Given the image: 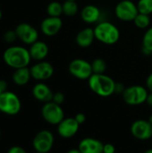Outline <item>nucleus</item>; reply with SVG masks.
Returning <instances> with one entry per match:
<instances>
[{"mask_svg": "<svg viewBox=\"0 0 152 153\" xmlns=\"http://www.w3.org/2000/svg\"><path fill=\"white\" fill-rule=\"evenodd\" d=\"M3 59L9 67L15 70L22 67H27L30 63L31 57L29 49L24 47L11 46L4 50Z\"/></svg>", "mask_w": 152, "mask_h": 153, "instance_id": "1", "label": "nucleus"}, {"mask_svg": "<svg viewBox=\"0 0 152 153\" xmlns=\"http://www.w3.org/2000/svg\"><path fill=\"white\" fill-rule=\"evenodd\" d=\"M88 83L91 91L99 97L107 98L116 93V82L105 74H93L88 80Z\"/></svg>", "mask_w": 152, "mask_h": 153, "instance_id": "2", "label": "nucleus"}, {"mask_svg": "<svg viewBox=\"0 0 152 153\" xmlns=\"http://www.w3.org/2000/svg\"><path fill=\"white\" fill-rule=\"evenodd\" d=\"M96 39L105 45H114L120 38L118 28L110 22H100L94 28Z\"/></svg>", "mask_w": 152, "mask_h": 153, "instance_id": "3", "label": "nucleus"}, {"mask_svg": "<svg viewBox=\"0 0 152 153\" xmlns=\"http://www.w3.org/2000/svg\"><path fill=\"white\" fill-rule=\"evenodd\" d=\"M22 108L19 97L12 91H4L0 94V112L9 116L17 115Z\"/></svg>", "mask_w": 152, "mask_h": 153, "instance_id": "4", "label": "nucleus"}, {"mask_svg": "<svg viewBox=\"0 0 152 153\" xmlns=\"http://www.w3.org/2000/svg\"><path fill=\"white\" fill-rule=\"evenodd\" d=\"M149 91L142 85H132L125 89L123 95L124 101L129 106H139L146 102Z\"/></svg>", "mask_w": 152, "mask_h": 153, "instance_id": "5", "label": "nucleus"}, {"mask_svg": "<svg viewBox=\"0 0 152 153\" xmlns=\"http://www.w3.org/2000/svg\"><path fill=\"white\" fill-rule=\"evenodd\" d=\"M41 116L47 123L57 126L65 118V112L60 105L49 101L43 105L41 108Z\"/></svg>", "mask_w": 152, "mask_h": 153, "instance_id": "6", "label": "nucleus"}, {"mask_svg": "<svg viewBox=\"0 0 152 153\" xmlns=\"http://www.w3.org/2000/svg\"><path fill=\"white\" fill-rule=\"evenodd\" d=\"M68 71L71 75L79 80H89L93 74L91 63L82 58H76L71 61L68 65Z\"/></svg>", "mask_w": 152, "mask_h": 153, "instance_id": "7", "label": "nucleus"}, {"mask_svg": "<svg viewBox=\"0 0 152 153\" xmlns=\"http://www.w3.org/2000/svg\"><path fill=\"white\" fill-rule=\"evenodd\" d=\"M116 16L123 22H133L139 13L137 4L131 0H122L115 7Z\"/></svg>", "mask_w": 152, "mask_h": 153, "instance_id": "8", "label": "nucleus"}, {"mask_svg": "<svg viewBox=\"0 0 152 153\" xmlns=\"http://www.w3.org/2000/svg\"><path fill=\"white\" fill-rule=\"evenodd\" d=\"M55 138L53 134L48 130H41L34 136L32 146L36 152L48 153L53 148Z\"/></svg>", "mask_w": 152, "mask_h": 153, "instance_id": "9", "label": "nucleus"}, {"mask_svg": "<svg viewBox=\"0 0 152 153\" xmlns=\"http://www.w3.org/2000/svg\"><path fill=\"white\" fill-rule=\"evenodd\" d=\"M14 30L17 34V38L24 44L31 45L39 39V32L37 29L29 23H19Z\"/></svg>", "mask_w": 152, "mask_h": 153, "instance_id": "10", "label": "nucleus"}, {"mask_svg": "<svg viewBox=\"0 0 152 153\" xmlns=\"http://www.w3.org/2000/svg\"><path fill=\"white\" fill-rule=\"evenodd\" d=\"M31 78L36 81L43 82L50 79L54 74L53 65L47 61H39L37 64L33 65L30 68Z\"/></svg>", "mask_w": 152, "mask_h": 153, "instance_id": "11", "label": "nucleus"}, {"mask_svg": "<svg viewBox=\"0 0 152 153\" xmlns=\"http://www.w3.org/2000/svg\"><path fill=\"white\" fill-rule=\"evenodd\" d=\"M131 133L137 140H150L152 137V125L148 120L138 119L132 124Z\"/></svg>", "mask_w": 152, "mask_h": 153, "instance_id": "12", "label": "nucleus"}, {"mask_svg": "<svg viewBox=\"0 0 152 153\" xmlns=\"http://www.w3.org/2000/svg\"><path fill=\"white\" fill-rule=\"evenodd\" d=\"M80 125L74 119V117H65L57 125L58 134L65 139L73 137L79 131Z\"/></svg>", "mask_w": 152, "mask_h": 153, "instance_id": "13", "label": "nucleus"}, {"mask_svg": "<svg viewBox=\"0 0 152 153\" xmlns=\"http://www.w3.org/2000/svg\"><path fill=\"white\" fill-rule=\"evenodd\" d=\"M63 22L60 17L48 16L45 18L40 24V30L42 33L47 37L56 35L62 29Z\"/></svg>", "mask_w": 152, "mask_h": 153, "instance_id": "14", "label": "nucleus"}, {"mask_svg": "<svg viewBox=\"0 0 152 153\" xmlns=\"http://www.w3.org/2000/svg\"><path fill=\"white\" fill-rule=\"evenodd\" d=\"M103 146L104 143L101 141L88 137L80 142L78 150L82 153H103Z\"/></svg>", "mask_w": 152, "mask_h": 153, "instance_id": "15", "label": "nucleus"}, {"mask_svg": "<svg viewBox=\"0 0 152 153\" xmlns=\"http://www.w3.org/2000/svg\"><path fill=\"white\" fill-rule=\"evenodd\" d=\"M32 95L37 100L47 103V102L52 101L54 93L46 83L39 82L33 86Z\"/></svg>", "mask_w": 152, "mask_h": 153, "instance_id": "16", "label": "nucleus"}, {"mask_svg": "<svg viewBox=\"0 0 152 153\" xmlns=\"http://www.w3.org/2000/svg\"><path fill=\"white\" fill-rule=\"evenodd\" d=\"M48 46L40 40H37L33 44L30 45L29 48V52L30 55L31 59L35 61H43L48 55Z\"/></svg>", "mask_w": 152, "mask_h": 153, "instance_id": "17", "label": "nucleus"}, {"mask_svg": "<svg viewBox=\"0 0 152 153\" xmlns=\"http://www.w3.org/2000/svg\"><path fill=\"white\" fill-rule=\"evenodd\" d=\"M101 15L99 8L94 4L85 5L81 11V17L82 21L86 23L91 24L97 22Z\"/></svg>", "mask_w": 152, "mask_h": 153, "instance_id": "18", "label": "nucleus"}, {"mask_svg": "<svg viewBox=\"0 0 152 153\" xmlns=\"http://www.w3.org/2000/svg\"><path fill=\"white\" fill-rule=\"evenodd\" d=\"M95 39L94 29L84 28L77 33L75 41L76 44L81 48H89L92 45Z\"/></svg>", "mask_w": 152, "mask_h": 153, "instance_id": "19", "label": "nucleus"}, {"mask_svg": "<svg viewBox=\"0 0 152 153\" xmlns=\"http://www.w3.org/2000/svg\"><path fill=\"white\" fill-rule=\"evenodd\" d=\"M13 82L18 85V86H24L26 85L30 78H31V74H30V69L27 67H22L15 69L13 74Z\"/></svg>", "mask_w": 152, "mask_h": 153, "instance_id": "20", "label": "nucleus"}, {"mask_svg": "<svg viewBox=\"0 0 152 153\" xmlns=\"http://www.w3.org/2000/svg\"><path fill=\"white\" fill-rule=\"evenodd\" d=\"M79 7L76 1L65 0L63 3V14L68 17L75 16L78 13Z\"/></svg>", "mask_w": 152, "mask_h": 153, "instance_id": "21", "label": "nucleus"}, {"mask_svg": "<svg viewBox=\"0 0 152 153\" xmlns=\"http://www.w3.org/2000/svg\"><path fill=\"white\" fill-rule=\"evenodd\" d=\"M142 52L146 55L152 53V26L146 30L142 38Z\"/></svg>", "mask_w": 152, "mask_h": 153, "instance_id": "22", "label": "nucleus"}, {"mask_svg": "<svg viewBox=\"0 0 152 153\" xmlns=\"http://www.w3.org/2000/svg\"><path fill=\"white\" fill-rule=\"evenodd\" d=\"M47 13L48 16L60 17L63 14V4L57 1H53L49 3L47 7Z\"/></svg>", "mask_w": 152, "mask_h": 153, "instance_id": "23", "label": "nucleus"}, {"mask_svg": "<svg viewBox=\"0 0 152 153\" xmlns=\"http://www.w3.org/2000/svg\"><path fill=\"white\" fill-rule=\"evenodd\" d=\"M133 23L139 29L142 30L148 29L151 25V17L148 14H143L139 13L133 20Z\"/></svg>", "mask_w": 152, "mask_h": 153, "instance_id": "24", "label": "nucleus"}, {"mask_svg": "<svg viewBox=\"0 0 152 153\" xmlns=\"http://www.w3.org/2000/svg\"><path fill=\"white\" fill-rule=\"evenodd\" d=\"M91 67L93 74H105L107 70V63L102 58H96L91 62Z\"/></svg>", "mask_w": 152, "mask_h": 153, "instance_id": "25", "label": "nucleus"}, {"mask_svg": "<svg viewBox=\"0 0 152 153\" xmlns=\"http://www.w3.org/2000/svg\"><path fill=\"white\" fill-rule=\"evenodd\" d=\"M137 8L140 13L151 14L152 13V0H139L137 3Z\"/></svg>", "mask_w": 152, "mask_h": 153, "instance_id": "26", "label": "nucleus"}, {"mask_svg": "<svg viewBox=\"0 0 152 153\" xmlns=\"http://www.w3.org/2000/svg\"><path fill=\"white\" fill-rule=\"evenodd\" d=\"M16 39H18V38H17V34H16L15 30H10L5 31L4 34V41H6L7 43L14 42V41L16 40Z\"/></svg>", "mask_w": 152, "mask_h": 153, "instance_id": "27", "label": "nucleus"}, {"mask_svg": "<svg viewBox=\"0 0 152 153\" xmlns=\"http://www.w3.org/2000/svg\"><path fill=\"white\" fill-rule=\"evenodd\" d=\"M65 98L64 93H63V92H60V91H57V92L54 93L52 101L61 106V105L65 102Z\"/></svg>", "mask_w": 152, "mask_h": 153, "instance_id": "28", "label": "nucleus"}, {"mask_svg": "<svg viewBox=\"0 0 152 153\" xmlns=\"http://www.w3.org/2000/svg\"><path fill=\"white\" fill-rule=\"evenodd\" d=\"M103 153H116V147L112 143H105L103 146Z\"/></svg>", "mask_w": 152, "mask_h": 153, "instance_id": "29", "label": "nucleus"}, {"mask_svg": "<svg viewBox=\"0 0 152 153\" xmlns=\"http://www.w3.org/2000/svg\"><path fill=\"white\" fill-rule=\"evenodd\" d=\"M74 119H75V120L77 121V123L81 126V125H82V124L85 123V121H86V116H85L83 113H78V114L75 115Z\"/></svg>", "mask_w": 152, "mask_h": 153, "instance_id": "30", "label": "nucleus"}, {"mask_svg": "<svg viewBox=\"0 0 152 153\" xmlns=\"http://www.w3.org/2000/svg\"><path fill=\"white\" fill-rule=\"evenodd\" d=\"M7 153H27V152L22 148V147H20V146H13L11 147Z\"/></svg>", "mask_w": 152, "mask_h": 153, "instance_id": "31", "label": "nucleus"}, {"mask_svg": "<svg viewBox=\"0 0 152 153\" xmlns=\"http://www.w3.org/2000/svg\"><path fill=\"white\" fill-rule=\"evenodd\" d=\"M146 88L150 92H152V73L149 74L146 79Z\"/></svg>", "mask_w": 152, "mask_h": 153, "instance_id": "32", "label": "nucleus"}, {"mask_svg": "<svg viewBox=\"0 0 152 153\" xmlns=\"http://www.w3.org/2000/svg\"><path fill=\"white\" fill-rule=\"evenodd\" d=\"M125 87L122 83L120 82H116V93H123L124 91H125Z\"/></svg>", "mask_w": 152, "mask_h": 153, "instance_id": "33", "label": "nucleus"}, {"mask_svg": "<svg viewBox=\"0 0 152 153\" xmlns=\"http://www.w3.org/2000/svg\"><path fill=\"white\" fill-rule=\"evenodd\" d=\"M0 90L2 92L7 91V82L4 80H0Z\"/></svg>", "mask_w": 152, "mask_h": 153, "instance_id": "34", "label": "nucleus"}, {"mask_svg": "<svg viewBox=\"0 0 152 153\" xmlns=\"http://www.w3.org/2000/svg\"><path fill=\"white\" fill-rule=\"evenodd\" d=\"M148 106L152 107V92H149L148 96H147V99H146V102Z\"/></svg>", "mask_w": 152, "mask_h": 153, "instance_id": "35", "label": "nucleus"}, {"mask_svg": "<svg viewBox=\"0 0 152 153\" xmlns=\"http://www.w3.org/2000/svg\"><path fill=\"white\" fill-rule=\"evenodd\" d=\"M67 153H82L78 149H72V150H70V151H68Z\"/></svg>", "mask_w": 152, "mask_h": 153, "instance_id": "36", "label": "nucleus"}, {"mask_svg": "<svg viewBox=\"0 0 152 153\" xmlns=\"http://www.w3.org/2000/svg\"><path fill=\"white\" fill-rule=\"evenodd\" d=\"M148 121H149V122H150V123H151V124L152 125V115H151V116L149 117V119H148Z\"/></svg>", "mask_w": 152, "mask_h": 153, "instance_id": "37", "label": "nucleus"}, {"mask_svg": "<svg viewBox=\"0 0 152 153\" xmlns=\"http://www.w3.org/2000/svg\"><path fill=\"white\" fill-rule=\"evenodd\" d=\"M144 153H152V149H149V150H147V151H146Z\"/></svg>", "mask_w": 152, "mask_h": 153, "instance_id": "38", "label": "nucleus"}, {"mask_svg": "<svg viewBox=\"0 0 152 153\" xmlns=\"http://www.w3.org/2000/svg\"><path fill=\"white\" fill-rule=\"evenodd\" d=\"M1 19H2V11L0 9V21H1Z\"/></svg>", "mask_w": 152, "mask_h": 153, "instance_id": "39", "label": "nucleus"}, {"mask_svg": "<svg viewBox=\"0 0 152 153\" xmlns=\"http://www.w3.org/2000/svg\"><path fill=\"white\" fill-rule=\"evenodd\" d=\"M1 93H2V91H1V90H0V94H1Z\"/></svg>", "mask_w": 152, "mask_h": 153, "instance_id": "40", "label": "nucleus"}, {"mask_svg": "<svg viewBox=\"0 0 152 153\" xmlns=\"http://www.w3.org/2000/svg\"><path fill=\"white\" fill-rule=\"evenodd\" d=\"M71 1H76V0H71Z\"/></svg>", "mask_w": 152, "mask_h": 153, "instance_id": "41", "label": "nucleus"}, {"mask_svg": "<svg viewBox=\"0 0 152 153\" xmlns=\"http://www.w3.org/2000/svg\"><path fill=\"white\" fill-rule=\"evenodd\" d=\"M35 153H41V152H35Z\"/></svg>", "mask_w": 152, "mask_h": 153, "instance_id": "42", "label": "nucleus"}, {"mask_svg": "<svg viewBox=\"0 0 152 153\" xmlns=\"http://www.w3.org/2000/svg\"><path fill=\"white\" fill-rule=\"evenodd\" d=\"M0 135H1V132H0Z\"/></svg>", "mask_w": 152, "mask_h": 153, "instance_id": "43", "label": "nucleus"}]
</instances>
